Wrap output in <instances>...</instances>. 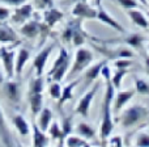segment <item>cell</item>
Returning <instances> with one entry per match:
<instances>
[{
  "mask_svg": "<svg viewBox=\"0 0 149 147\" xmlns=\"http://www.w3.org/2000/svg\"><path fill=\"white\" fill-rule=\"evenodd\" d=\"M101 75L105 79V84H106V92H105V97H103V103H102V121H101V129H100V135L102 143L106 145V139L110 138V134L113 133L114 129V122H113V117H111V104L114 101V87L113 82H111V76H110V67L107 65L103 66Z\"/></svg>",
  "mask_w": 149,
  "mask_h": 147,
  "instance_id": "6da1fadb",
  "label": "cell"
},
{
  "mask_svg": "<svg viewBox=\"0 0 149 147\" xmlns=\"http://www.w3.org/2000/svg\"><path fill=\"white\" fill-rule=\"evenodd\" d=\"M149 116V109L144 105H131L127 109H124L120 114V118H119V122H120L122 127L124 129H128V127H132L135 125H137L139 122H141L143 120H145Z\"/></svg>",
  "mask_w": 149,
  "mask_h": 147,
  "instance_id": "7a4b0ae2",
  "label": "cell"
},
{
  "mask_svg": "<svg viewBox=\"0 0 149 147\" xmlns=\"http://www.w3.org/2000/svg\"><path fill=\"white\" fill-rule=\"evenodd\" d=\"M93 53L90 51L86 47H81L80 46L76 51L74 55V62L72 63V67L70 70V76L73 77L77 74H80L82 70L89 67V65L93 62Z\"/></svg>",
  "mask_w": 149,
  "mask_h": 147,
  "instance_id": "3957f363",
  "label": "cell"
},
{
  "mask_svg": "<svg viewBox=\"0 0 149 147\" xmlns=\"http://www.w3.org/2000/svg\"><path fill=\"white\" fill-rule=\"evenodd\" d=\"M67 25L71 28V32H72V45L76 47H80L85 44L86 38H89L88 33L82 29V18L76 17L73 20H70L67 23Z\"/></svg>",
  "mask_w": 149,
  "mask_h": 147,
  "instance_id": "277c9868",
  "label": "cell"
},
{
  "mask_svg": "<svg viewBox=\"0 0 149 147\" xmlns=\"http://www.w3.org/2000/svg\"><path fill=\"white\" fill-rule=\"evenodd\" d=\"M98 88H100V83L93 84V87L90 88V89L88 91V92L79 100L76 108H74V113L80 114V116H82V117H88V116H89L90 105H92V101H93V98H94L95 93H97Z\"/></svg>",
  "mask_w": 149,
  "mask_h": 147,
  "instance_id": "5b68a950",
  "label": "cell"
},
{
  "mask_svg": "<svg viewBox=\"0 0 149 147\" xmlns=\"http://www.w3.org/2000/svg\"><path fill=\"white\" fill-rule=\"evenodd\" d=\"M1 92L8 98V101L13 104H18L21 101V84L16 80H4L1 85Z\"/></svg>",
  "mask_w": 149,
  "mask_h": 147,
  "instance_id": "8992f818",
  "label": "cell"
},
{
  "mask_svg": "<svg viewBox=\"0 0 149 147\" xmlns=\"http://www.w3.org/2000/svg\"><path fill=\"white\" fill-rule=\"evenodd\" d=\"M55 47H56V44H51V45H49V46L43 47V49L36 55V58H34V60H33V67H34V70H36V75H39V76L43 75L45 68H46L47 59H49L50 54L54 51Z\"/></svg>",
  "mask_w": 149,
  "mask_h": 147,
  "instance_id": "52a82bcc",
  "label": "cell"
},
{
  "mask_svg": "<svg viewBox=\"0 0 149 147\" xmlns=\"http://www.w3.org/2000/svg\"><path fill=\"white\" fill-rule=\"evenodd\" d=\"M0 62H1L3 70H4L5 75L9 79L16 76L15 72V62H16V53L13 50L7 49L5 46L1 47V57H0Z\"/></svg>",
  "mask_w": 149,
  "mask_h": 147,
  "instance_id": "ba28073f",
  "label": "cell"
},
{
  "mask_svg": "<svg viewBox=\"0 0 149 147\" xmlns=\"http://www.w3.org/2000/svg\"><path fill=\"white\" fill-rule=\"evenodd\" d=\"M31 16H33V5L29 3H24V4L16 7V9L12 12L10 21L18 24V25H22L28 20H30Z\"/></svg>",
  "mask_w": 149,
  "mask_h": 147,
  "instance_id": "9c48e42d",
  "label": "cell"
},
{
  "mask_svg": "<svg viewBox=\"0 0 149 147\" xmlns=\"http://www.w3.org/2000/svg\"><path fill=\"white\" fill-rule=\"evenodd\" d=\"M95 4H97V20L101 21L102 24H105V25L111 26L113 29L120 32V33H124V28L115 20V18H113L107 12H106L103 5L101 4V0H95Z\"/></svg>",
  "mask_w": 149,
  "mask_h": 147,
  "instance_id": "30bf717a",
  "label": "cell"
},
{
  "mask_svg": "<svg viewBox=\"0 0 149 147\" xmlns=\"http://www.w3.org/2000/svg\"><path fill=\"white\" fill-rule=\"evenodd\" d=\"M72 15L74 17L80 18H88V20H93L97 18V9L90 7L86 1H79L74 3V7L72 8Z\"/></svg>",
  "mask_w": 149,
  "mask_h": 147,
  "instance_id": "8fae6325",
  "label": "cell"
},
{
  "mask_svg": "<svg viewBox=\"0 0 149 147\" xmlns=\"http://www.w3.org/2000/svg\"><path fill=\"white\" fill-rule=\"evenodd\" d=\"M43 24H41L37 20H28L25 24H22L20 28V33L26 38H36V37L41 36Z\"/></svg>",
  "mask_w": 149,
  "mask_h": 147,
  "instance_id": "7c38bea8",
  "label": "cell"
},
{
  "mask_svg": "<svg viewBox=\"0 0 149 147\" xmlns=\"http://www.w3.org/2000/svg\"><path fill=\"white\" fill-rule=\"evenodd\" d=\"M136 93V89H127V91H119L114 97V105H113V112L115 114H118L122 110L124 105L131 100Z\"/></svg>",
  "mask_w": 149,
  "mask_h": 147,
  "instance_id": "4fadbf2b",
  "label": "cell"
},
{
  "mask_svg": "<svg viewBox=\"0 0 149 147\" xmlns=\"http://www.w3.org/2000/svg\"><path fill=\"white\" fill-rule=\"evenodd\" d=\"M18 41H20V38H18V34L15 32V29L4 21H0V42L1 44H12V42Z\"/></svg>",
  "mask_w": 149,
  "mask_h": 147,
  "instance_id": "5bb4252c",
  "label": "cell"
},
{
  "mask_svg": "<svg viewBox=\"0 0 149 147\" xmlns=\"http://www.w3.org/2000/svg\"><path fill=\"white\" fill-rule=\"evenodd\" d=\"M63 16L64 15H63L62 11H59L55 7H50V8H47V9H45V12H43V23L51 29V28H54L59 21H62Z\"/></svg>",
  "mask_w": 149,
  "mask_h": 147,
  "instance_id": "9a60e30c",
  "label": "cell"
},
{
  "mask_svg": "<svg viewBox=\"0 0 149 147\" xmlns=\"http://www.w3.org/2000/svg\"><path fill=\"white\" fill-rule=\"evenodd\" d=\"M0 141L4 146H13V138L7 125V120L3 113L1 106H0Z\"/></svg>",
  "mask_w": 149,
  "mask_h": 147,
  "instance_id": "2e32d148",
  "label": "cell"
},
{
  "mask_svg": "<svg viewBox=\"0 0 149 147\" xmlns=\"http://www.w3.org/2000/svg\"><path fill=\"white\" fill-rule=\"evenodd\" d=\"M81 80H82V77L74 79L73 82L68 83V84L62 89V96H60L59 100H58V108H59L60 110H62V106L64 105L67 101H70V100H72V98H73V89L76 88V85L79 84Z\"/></svg>",
  "mask_w": 149,
  "mask_h": 147,
  "instance_id": "e0dca14e",
  "label": "cell"
},
{
  "mask_svg": "<svg viewBox=\"0 0 149 147\" xmlns=\"http://www.w3.org/2000/svg\"><path fill=\"white\" fill-rule=\"evenodd\" d=\"M107 63V59H103V60H100L98 63H95V65L90 66V67H88L86 72L84 75V80H85V85H90L93 82H94L95 79H97L98 76L101 75V71H102L103 66Z\"/></svg>",
  "mask_w": 149,
  "mask_h": 147,
  "instance_id": "ac0fdd59",
  "label": "cell"
},
{
  "mask_svg": "<svg viewBox=\"0 0 149 147\" xmlns=\"http://www.w3.org/2000/svg\"><path fill=\"white\" fill-rule=\"evenodd\" d=\"M97 47V50H100L103 55H106V58L109 59H119V58H132L135 57V54L128 49H124V47H120V49H115V50H109L105 49V47Z\"/></svg>",
  "mask_w": 149,
  "mask_h": 147,
  "instance_id": "d6986e66",
  "label": "cell"
},
{
  "mask_svg": "<svg viewBox=\"0 0 149 147\" xmlns=\"http://www.w3.org/2000/svg\"><path fill=\"white\" fill-rule=\"evenodd\" d=\"M30 59V51L25 47H21L17 53H16V62H15V72L17 76H20L24 71V67Z\"/></svg>",
  "mask_w": 149,
  "mask_h": 147,
  "instance_id": "ffe728a7",
  "label": "cell"
},
{
  "mask_svg": "<svg viewBox=\"0 0 149 147\" xmlns=\"http://www.w3.org/2000/svg\"><path fill=\"white\" fill-rule=\"evenodd\" d=\"M31 129H33V146H36V147L49 146L50 138H47L46 132H43V130L37 125V122L31 124Z\"/></svg>",
  "mask_w": 149,
  "mask_h": 147,
  "instance_id": "44dd1931",
  "label": "cell"
},
{
  "mask_svg": "<svg viewBox=\"0 0 149 147\" xmlns=\"http://www.w3.org/2000/svg\"><path fill=\"white\" fill-rule=\"evenodd\" d=\"M29 104H30V110L34 117L38 116V113L43 108V92L38 93H28Z\"/></svg>",
  "mask_w": 149,
  "mask_h": 147,
  "instance_id": "7402d4cb",
  "label": "cell"
},
{
  "mask_svg": "<svg viewBox=\"0 0 149 147\" xmlns=\"http://www.w3.org/2000/svg\"><path fill=\"white\" fill-rule=\"evenodd\" d=\"M52 121V112L50 108H42V110L38 113L37 116V125L41 127L43 132H47L49 130V126Z\"/></svg>",
  "mask_w": 149,
  "mask_h": 147,
  "instance_id": "603a6c76",
  "label": "cell"
},
{
  "mask_svg": "<svg viewBox=\"0 0 149 147\" xmlns=\"http://www.w3.org/2000/svg\"><path fill=\"white\" fill-rule=\"evenodd\" d=\"M12 124L13 126L16 127L17 133L22 137H26V135L30 134V126H29L28 121L25 120V117L22 114H16L15 117L12 118Z\"/></svg>",
  "mask_w": 149,
  "mask_h": 147,
  "instance_id": "cb8c5ba5",
  "label": "cell"
},
{
  "mask_svg": "<svg viewBox=\"0 0 149 147\" xmlns=\"http://www.w3.org/2000/svg\"><path fill=\"white\" fill-rule=\"evenodd\" d=\"M49 135L52 141H59V146H64V139H65V135L63 133L62 127L60 125L58 124V121H52L49 126Z\"/></svg>",
  "mask_w": 149,
  "mask_h": 147,
  "instance_id": "d4e9b609",
  "label": "cell"
},
{
  "mask_svg": "<svg viewBox=\"0 0 149 147\" xmlns=\"http://www.w3.org/2000/svg\"><path fill=\"white\" fill-rule=\"evenodd\" d=\"M127 15H128V17L131 18L135 25L140 26V28H144V29L149 28V23H148L147 17H145L140 11L135 9V8H131V9H127Z\"/></svg>",
  "mask_w": 149,
  "mask_h": 147,
  "instance_id": "484cf974",
  "label": "cell"
},
{
  "mask_svg": "<svg viewBox=\"0 0 149 147\" xmlns=\"http://www.w3.org/2000/svg\"><path fill=\"white\" fill-rule=\"evenodd\" d=\"M76 133L85 139H93L95 137V129L86 122H80L76 126Z\"/></svg>",
  "mask_w": 149,
  "mask_h": 147,
  "instance_id": "4316f807",
  "label": "cell"
},
{
  "mask_svg": "<svg viewBox=\"0 0 149 147\" xmlns=\"http://www.w3.org/2000/svg\"><path fill=\"white\" fill-rule=\"evenodd\" d=\"M45 89V77L43 75H36L34 77H31L29 82V89L28 93H38V92H43Z\"/></svg>",
  "mask_w": 149,
  "mask_h": 147,
  "instance_id": "83f0119b",
  "label": "cell"
},
{
  "mask_svg": "<svg viewBox=\"0 0 149 147\" xmlns=\"http://www.w3.org/2000/svg\"><path fill=\"white\" fill-rule=\"evenodd\" d=\"M64 146H68V147H88L90 146V143L88 142V139L82 138L81 135H67L65 137V141H64Z\"/></svg>",
  "mask_w": 149,
  "mask_h": 147,
  "instance_id": "f1b7e54d",
  "label": "cell"
},
{
  "mask_svg": "<svg viewBox=\"0 0 149 147\" xmlns=\"http://www.w3.org/2000/svg\"><path fill=\"white\" fill-rule=\"evenodd\" d=\"M144 41H145V37L139 33H132V34H130L127 38H124V42H126L127 45H130L131 47H134V49L140 47Z\"/></svg>",
  "mask_w": 149,
  "mask_h": 147,
  "instance_id": "f546056e",
  "label": "cell"
},
{
  "mask_svg": "<svg viewBox=\"0 0 149 147\" xmlns=\"http://www.w3.org/2000/svg\"><path fill=\"white\" fill-rule=\"evenodd\" d=\"M127 74H128V68H116V72L113 75V77H111V82H113L115 89H119V88H120L122 80H123V77L126 76Z\"/></svg>",
  "mask_w": 149,
  "mask_h": 147,
  "instance_id": "4dcf8cb0",
  "label": "cell"
},
{
  "mask_svg": "<svg viewBox=\"0 0 149 147\" xmlns=\"http://www.w3.org/2000/svg\"><path fill=\"white\" fill-rule=\"evenodd\" d=\"M49 93L52 98L59 100V97L62 96V85H60V82H50Z\"/></svg>",
  "mask_w": 149,
  "mask_h": 147,
  "instance_id": "1f68e13d",
  "label": "cell"
},
{
  "mask_svg": "<svg viewBox=\"0 0 149 147\" xmlns=\"http://www.w3.org/2000/svg\"><path fill=\"white\" fill-rule=\"evenodd\" d=\"M73 129V117L72 116H68V117H63L62 120V130L64 133V135H70L72 133Z\"/></svg>",
  "mask_w": 149,
  "mask_h": 147,
  "instance_id": "d6a6232c",
  "label": "cell"
},
{
  "mask_svg": "<svg viewBox=\"0 0 149 147\" xmlns=\"http://www.w3.org/2000/svg\"><path fill=\"white\" fill-rule=\"evenodd\" d=\"M135 89L139 92L140 95H149V84L143 79L135 80Z\"/></svg>",
  "mask_w": 149,
  "mask_h": 147,
  "instance_id": "836d02e7",
  "label": "cell"
},
{
  "mask_svg": "<svg viewBox=\"0 0 149 147\" xmlns=\"http://www.w3.org/2000/svg\"><path fill=\"white\" fill-rule=\"evenodd\" d=\"M136 146L140 147H149V134L148 133H139L136 137Z\"/></svg>",
  "mask_w": 149,
  "mask_h": 147,
  "instance_id": "e575fe53",
  "label": "cell"
},
{
  "mask_svg": "<svg viewBox=\"0 0 149 147\" xmlns=\"http://www.w3.org/2000/svg\"><path fill=\"white\" fill-rule=\"evenodd\" d=\"M134 62L130 58H119V59H115V63H114L116 68H130Z\"/></svg>",
  "mask_w": 149,
  "mask_h": 147,
  "instance_id": "d590c367",
  "label": "cell"
},
{
  "mask_svg": "<svg viewBox=\"0 0 149 147\" xmlns=\"http://www.w3.org/2000/svg\"><path fill=\"white\" fill-rule=\"evenodd\" d=\"M120 7L124 9H131V8H137L139 7V1L137 0H115Z\"/></svg>",
  "mask_w": 149,
  "mask_h": 147,
  "instance_id": "8d00e7d4",
  "label": "cell"
},
{
  "mask_svg": "<svg viewBox=\"0 0 149 147\" xmlns=\"http://www.w3.org/2000/svg\"><path fill=\"white\" fill-rule=\"evenodd\" d=\"M37 9H47L50 7H54V0H34Z\"/></svg>",
  "mask_w": 149,
  "mask_h": 147,
  "instance_id": "74e56055",
  "label": "cell"
},
{
  "mask_svg": "<svg viewBox=\"0 0 149 147\" xmlns=\"http://www.w3.org/2000/svg\"><path fill=\"white\" fill-rule=\"evenodd\" d=\"M10 16H12V11L8 7L0 5V21H5L7 18H10Z\"/></svg>",
  "mask_w": 149,
  "mask_h": 147,
  "instance_id": "f35d334b",
  "label": "cell"
},
{
  "mask_svg": "<svg viewBox=\"0 0 149 147\" xmlns=\"http://www.w3.org/2000/svg\"><path fill=\"white\" fill-rule=\"evenodd\" d=\"M0 1L7 4V5H9V7H18V5L26 3L28 0H0Z\"/></svg>",
  "mask_w": 149,
  "mask_h": 147,
  "instance_id": "ab89813d",
  "label": "cell"
},
{
  "mask_svg": "<svg viewBox=\"0 0 149 147\" xmlns=\"http://www.w3.org/2000/svg\"><path fill=\"white\" fill-rule=\"evenodd\" d=\"M106 145H110V146H122V137L120 135H115V137H111L110 141H109Z\"/></svg>",
  "mask_w": 149,
  "mask_h": 147,
  "instance_id": "60d3db41",
  "label": "cell"
},
{
  "mask_svg": "<svg viewBox=\"0 0 149 147\" xmlns=\"http://www.w3.org/2000/svg\"><path fill=\"white\" fill-rule=\"evenodd\" d=\"M5 72H4V70H1L0 68V88H1V85H3V83H4V80H5Z\"/></svg>",
  "mask_w": 149,
  "mask_h": 147,
  "instance_id": "b9f144b4",
  "label": "cell"
},
{
  "mask_svg": "<svg viewBox=\"0 0 149 147\" xmlns=\"http://www.w3.org/2000/svg\"><path fill=\"white\" fill-rule=\"evenodd\" d=\"M145 71L149 75V57H145Z\"/></svg>",
  "mask_w": 149,
  "mask_h": 147,
  "instance_id": "7bdbcfd3",
  "label": "cell"
},
{
  "mask_svg": "<svg viewBox=\"0 0 149 147\" xmlns=\"http://www.w3.org/2000/svg\"><path fill=\"white\" fill-rule=\"evenodd\" d=\"M67 3H79V1H88V0H65Z\"/></svg>",
  "mask_w": 149,
  "mask_h": 147,
  "instance_id": "ee69618b",
  "label": "cell"
},
{
  "mask_svg": "<svg viewBox=\"0 0 149 147\" xmlns=\"http://www.w3.org/2000/svg\"><path fill=\"white\" fill-rule=\"evenodd\" d=\"M140 3H141L143 5H148V3H147V0H139Z\"/></svg>",
  "mask_w": 149,
  "mask_h": 147,
  "instance_id": "f6af8a7d",
  "label": "cell"
},
{
  "mask_svg": "<svg viewBox=\"0 0 149 147\" xmlns=\"http://www.w3.org/2000/svg\"><path fill=\"white\" fill-rule=\"evenodd\" d=\"M0 57H1V47H0Z\"/></svg>",
  "mask_w": 149,
  "mask_h": 147,
  "instance_id": "bcb514c9",
  "label": "cell"
},
{
  "mask_svg": "<svg viewBox=\"0 0 149 147\" xmlns=\"http://www.w3.org/2000/svg\"><path fill=\"white\" fill-rule=\"evenodd\" d=\"M148 50H149V42H148Z\"/></svg>",
  "mask_w": 149,
  "mask_h": 147,
  "instance_id": "7dc6e473",
  "label": "cell"
},
{
  "mask_svg": "<svg viewBox=\"0 0 149 147\" xmlns=\"http://www.w3.org/2000/svg\"><path fill=\"white\" fill-rule=\"evenodd\" d=\"M148 16H149V12H148Z\"/></svg>",
  "mask_w": 149,
  "mask_h": 147,
  "instance_id": "c3c4849f",
  "label": "cell"
}]
</instances>
